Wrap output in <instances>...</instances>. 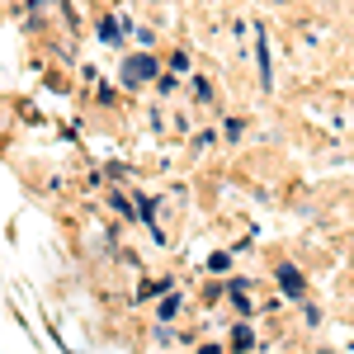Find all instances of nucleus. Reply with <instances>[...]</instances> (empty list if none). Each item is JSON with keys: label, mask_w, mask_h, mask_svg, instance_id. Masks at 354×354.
Returning a JSON list of instances; mask_svg holds the SVG:
<instances>
[{"label": "nucleus", "mask_w": 354, "mask_h": 354, "mask_svg": "<svg viewBox=\"0 0 354 354\" xmlns=\"http://www.w3.org/2000/svg\"><path fill=\"white\" fill-rule=\"evenodd\" d=\"M279 283H283L288 298H302V274L293 270V265H279Z\"/></svg>", "instance_id": "nucleus-2"}, {"label": "nucleus", "mask_w": 354, "mask_h": 354, "mask_svg": "<svg viewBox=\"0 0 354 354\" xmlns=\"http://www.w3.org/2000/svg\"><path fill=\"white\" fill-rule=\"evenodd\" d=\"M147 76H156V62H151V57H128V66H123V81H128V85H142Z\"/></svg>", "instance_id": "nucleus-1"}]
</instances>
